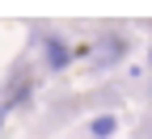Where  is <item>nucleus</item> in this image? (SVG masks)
<instances>
[{"mask_svg": "<svg viewBox=\"0 0 152 139\" xmlns=\"http://www.w3.org/2000/svg\"><path fill=\"white\" fill-rule=\"evenodd\" d=\"M0 131H4V114H0Z\"/></svg>", "mask_w": 152, "mask_h": 139, "instance_id": "20e7f679", "label": "nucleus"}, {"mask_svg": "<svg viewBox=\"0 0 152 139\" xmlns=\"http://www.w3.org/2000/svg\"><path fill=\"white\" fill-rule=\"evenodd\" d=\"M127 51H131V38L127 34H118V30H114V34H102L97 38V42H93V68H114V63H118V59H127Z\"/></svg>", "mask_w": 152, "mask_h": 139, "instance_id": "f257e3e1", "label": "nucleus"}, {"mask_svg": "<svg viewBox=\"0 0 152 139\" xmlns=\"http://www.w3.org/2000/svg\"><path fill=\"white\" fill-rule=\"evenodd\" d=\"M114 131H118V118H114V114H97V118L89 122V135H93V139H110Z\"/></svg>", "mask_w": 152, "mask_h": 139, "instance_id": "7ed1b4c3", "label": "nucleus"}, {"mask_svg": "<svg viewBox=\"0 0 152 139\" xmlns=\"http://www.w3.org/2000/svg\"><path fill=\"white\" fill-rule=\"evenodd\" d=\"M72 59H76V47H68V38H59V34L42 38V68L47 72H68Z\"/></svg>", "mask_w": 152, "mask_h": 139, "instance_id": "f03ea898", "label": "nucleus"}, {"mask_svg": "<svg viewBox=\"0 0 152 139\" xmlns=\"http://www.w3.org/2000/svg\"><path fill=\"white\" fill-rule=\"evenodd\" d=\"M148 93H152V80H148Z\"/></svg>", "mask_w": 152, "mask_h": 139, "instance_id": "423d86ee", "label": "nucleus"}, {"mask_svg": "<svg viewBox=\"0 0 152 139\" xmlns=\"http://www.w3.org/2000/svg\"><path fill=\"white\" fill-rule=\"evenodd\" d=\"M148 63H152V51H148Z\"/></svg>", "mask_w": 152, "mask_h": 139, "instance_id": "39448f33", "label": "nucleus"}]
</instances>
